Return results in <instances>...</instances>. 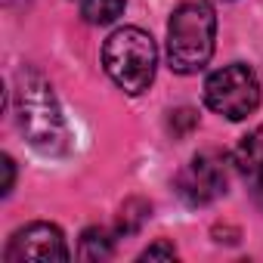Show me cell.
Instances as JSON below:
<instances>
[{"mask_svg":"<svg viewBox=\"0 0 263 263\" xmlns=\"http://www.w3.org/2000/svg\"><path fill=\"white\" fill-rule=\"evenodd\" d=\"M7 4H19V0H7Z\"/></svg>","mask_w":263,"mask_h":263,"instance_id":"obj_14","label":"cell"},{"mask_svg":"<svg viewBox=\"0 0 263 263\" xmlns=\"http://www.w3.org/2000/svg\"><path fill=\"white\" fill-rule=\"evenodd\" d=\"M235 164L248 180L263 183V124L254 127L248 137H241V143L235 149Z\"/></svg>","mask_w":263,"mask_h":263,"instance_id":"obj_7","label":"cell"},{"mask_svg":"<svg viewBox=\"0 0 263 263\" xmlns=\"http://www.w3.org/2000/svg\"><path fill=\"white\" fill-rule=\"evenodd\" d=\"M68 248L65 238L59 232V226L53 223H28L25 229L13 232L4 260L7 263H25V260H68Z\"/></svg>","mask_w":263,"mask_h":263,"instance_id":"obj_6","label":"cell"},{"mask_svg":"<svg viewBox=\"0 0 263 263\" xmlns=\"http://www.w3.org/2000/svg\"><path fill=\"white\" fill-rule=\"evenodd\" d=\"M177 257V248L167 241V238H158L155 245H149L143 254H140V260H174Z\"/></svg>","mask_w":263,"mask_h":263,"instance_id":"obj_12","label":"cell"},{"mask_svg":"<svg viewBox=\"0 0 263 263\" xmlns=\"http://www.w3.org/2000/svg\"><path fill=\"white\" fill-rule=\"evenodd\" d=\"M149 214H152V208H149V201H143V198H130V201H124L121 217H118V232H124V235L140 232V226L149 220Z\"/></svg>","mask_w":263,"mask_h":263,"instance_id":"obj_10","label":"cell"},{"mask_svg":"<svg viewBox=\"0 0 263 263\" xmlns=\"http://www.w3.org/2000/svg\"><path fill=\"white\" fill-rule=\"evenodd\" d=\"M4 171H7L4 195H10V192H13V183H16V164H13V158H10V155H4Z\"/></svg>","mask_w":263,"mask_h":263,"instance_id":"obj_13","label":"cell"},{"mask_svg":"<svg viewBox=\"0 0 263 263\" xmlns=\"http://www.w3.org/2000/svg\"><path fill=\"white\" fill-rule=\"evenodd\" d=\"M111 254H115V238H111L108 229H102V226L84 229L81 245H78V257L81 260H108Z\"/></svg>","mask_w":263,"mask_h":263,"instance_id":"obj_8","label":"cell"},{"mask_svg":"<svg viewBox=\"0 0 263 263\" xmlns=\"http://www.w3.org/2000/svg\"><path fill=\"white\" fill-rule=\"evenodd\" d=\"M204 102L217 115L241 121L260 105V81L248 65H226L204 81Z\"/></svg>","mask_w":263,"mask_h":263,"instance_id":"obj_4","label":"cell"},{"mask_svg":"<svg viewBox=\"0 0 263 263\" xmlns=\"http://www.w3.org/2000/svg\"><path fill=\"white\" fill-rule=\"evenodd\" d=\"M127 0H84L81 4V16L90 22V25H108L121 16Z\"/></svg>","mask_w":263,"mask_h":263,"instance_id":"obj_9","label":"cell"},{"mask_svg":"<svg viewBox=\"0 0 263 263\" xmlns=\"http://www.w3.org/2000/svg\"><path fill=\"white\" fill-rule=\"evenodd\" d=\"M171 115H174V118H171V130H174L177 137H186L189 130L198 124V115H195L192 108H180V111H171Z\"/></svg>","mask_w":263,"mask_h":263,"instance_id":"obj_11","label":"cell"},{"mask_svg":"<svg viewBox=\"0 0 263 263\" xmlns=\"http://www.w3.org/2000/svg\"><path fill=\"white\" fill-rule=\"evenodd\" d=\"M226 158L214 149L198 152L177 177V192L186 204L198 208V204H211L214 198H220L226 192Z\"/></svg>","mask_w":263,"mask_h":263,"instance_id":"obj_5","label":"cell"},{"mask_svg":"<svg viewBox=\"0 0 263 263\" xmlns=\"http://www.w3.org/2000/svg\"><path fill=\"white\" fill-rule=\"evenodd\" d=\"M102 65L108 78L130 96H140L152 87L158 68V50L152 34L143 28H118L102 47Z\"/></svg>","mask_w":263,"mask_h":263,"instance_id":"obj_3","label":"cell"},{"mask_svg":"<svg viewBox=\"0 0 263 263\" xmlns=\"http://www.w3.org/2000/svg\"><path fill=\"white\" fill-rule=\"evenodd\" d=\"M214 34L217 16L204 0H186L180 4L167 22V65L177 74L201 71L214 56Z\"/></svg>","mask_w":263,"mask_h":263,"instance_id":"obj_2","label":"cell"},{"mask_svg":"<svg viewBox=\"0 0 263 263\" xmlns=\"http://www.w3.org/2000/svg\"><path fill=\"white\" fill-rule=\"evenodd\" d=\"M13 111H16V127L28 140V146H34L44 155H59L68 149V124L62 118L50 81L41 71L22 68L16 74Z\"/></svg>","mask_w":263,"mask_h":263,"instance_id":"obj_1","label":"cell"}]
</instances>
